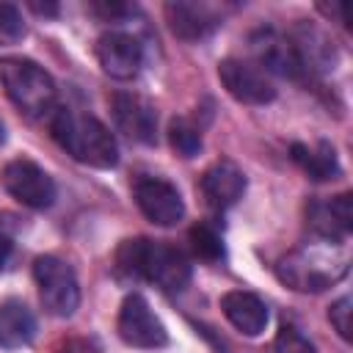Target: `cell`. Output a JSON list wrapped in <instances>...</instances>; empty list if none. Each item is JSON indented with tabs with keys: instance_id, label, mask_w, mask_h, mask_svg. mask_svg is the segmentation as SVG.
I'll return each mask as SVG.
<instances>
[{
	"instance_id": "27",
	"label": "cell",
	"mask_w": 353,
	"mask_h": 353,
	"mask_svg": "<svg viewBox=\"0 0 353 353\" xmlns=\"http://www.w3.org/2000/svg\"><path fill=\"white\" fill-rule=\"evenodd\" d=\"M6 143V127H3V121H0V146Z\"/></svg>"
},
{
	"instance_id": "4",
	"label": "cell",
	"mask_w": 353,
	"mask_h": 353,
	"mask_svg": "<svg viewBox=\"0 0 353 353\" xmlns=\"http://www.w3.org/2000/svg\"><path fill=\"white\" fill-rule=\"evenodd\" d=\"M0 83L8 99L28 119H41L55 110V97H58L55 80L36 61L22 58V55L0 58Z\"/></svg>"
},
{
	"instance_id": "21",
	"label": "cell",
	"mask_w": 353,
	"mask_h": 353,
	"mask_svg": "<svg viewBox=\"0 0 353 353\" xmlns=\"http://www.w3.org/2000/svg\"><path fill=\"white\" fill-rule=\"evenodd\" d=\"M273 353H317V347L295 328V325H281L276 339H273Z\"/></svg>"
},
{
	"instance_id": "8",
	"label": "cell",
	"mask_w": 353,
	"mask_h": 353,
	"mask_svg": "<svg viewBox=\"0 0 353 353\" xmlns=\"http://www.w3.org/2000/svg\"><path fill=\"white\" fill-rule=\"evenodd\" d=\"M218 77L223 83V88L245 105H265L276 99V85L268 77V72H262L256 63L243 61V58H226L218 63Z\"/></svg>"
},
{
	"instance_id": "26",
	"label": "cell",
	"mask_w": 353,
	"mask_h": 353,
	"mask_svg": "<svg viewBox=\"0 0 353 353\" xmlns=\"http://www.w3.org/2000/svg\"><path fill=\"white\" fill-rule=\"evenodd\" d=\"M30 8L36 14H58V6H39V3H30Z\"/></svg>"
},
{
	"instance_id": "5",
	"label": "cell",
	"mask_w": 353,
	"mask_h": 353,
	"mask_svg": "<svg viewBox=\"0 0 353 353\" xmlns=\"http://www.w3.org/2000/svg\"><path fill=\"white\" fill-rule=\"evenodd\" d=\"M33 279L39 287L41 306L50 314H55V317L74 314V309L80 303V284H77L74 270L63 259H58L52 254L39 256L33 262Z\"/></svg>"
},
{
	"instance_id": "22",
	"label": "cell",
	"mask_w": 353,
	"mask_h": 353,
	"mask_svg": "<svg viewBox=\"0 0 353 353\" xmlns=\"http://www.w3.org/2000/svg\"><path fill=\"white\" fill-rule=\"evenodd\" d=\"M25 36V25H22V14L17 11V6L11 3H0V47L3 44H14Z\"/></svg>"
},
{
	"instance_id": "18",
	"label": "cell",
	"mask_w": 353,
	"mask_h": 353,
	"mask_svg": "<svg viewBox=\"0 0 353 353\" xmlns=\"http://www.w3.org/2000/svg\"><path fill=\"white\" fill-rule=\"evenodd\" d=\"M290 157L303 168V174L314 182H325V179H336L342 174L339 160H336V149L328 141H317L314 146L306 143H292L290 146Z\"/></svg>"
},
{
	"instance_id": "15",
	"label": "cell",
	"mask_w": 353,
	"mask_h": 353,
	"mask_svg": "<svg viewBox=\"0 0 353 353\" xmlns=\"http://www.w3.org/2000/svg\"><path fill=\"white\" fill-rule=\"evenodd\" d=\"M221 312L223 317L245 336H259L268 325V306L259 295L245 292V290H232L221 298Z\"/></svg>"
},
{
	"instance_id": "13",
	"label": "cell",
	"mask_w": 353,
	"mask_h": 353,
	"mask_svg": "<svg viewBox=\"0 0 353 353\" xmlns=\"http://www.w3.org/2000/svg\"><path fill=\"white\" fill-rule=\"evenodd\" d=\"M309 229L325 243H342L353 229V196L339 193L334 199H314L306 207Z\"/></svg>"
},
{
	"instance_id": "16",
	"label": "cell",
	"mask_w": 353,
	"mask_h": 353,
	"mask_svg": "<svg viewBox=\"0 0 353 353\" xmlns=\"http://www.w3.org/2000/svg\"><path fill=\"white\" fill-rule=\"evenodd\" d=\"M165 19H168L171 33L185 41H199L221 25L218 14L204 3H168Z\"/></svg>"
},
{
	"instance_id": "20",
	"label": "cell",
	"mask_w": 353,
	"mask_h": 353,
	"mask_svg": "<svg viewBox=\"0 0 353 353\" xmlns=\"http://www.w3.org/2000/svg\"><path fill=\"white\" fill-rule=\"evenodd\" d=\"M190 245H193L196 256H201L207 262H218L223 256V237H221L218 226L210 221H199L190 229Z\"/></svg>"
},
{
	"instance_id": "12",
	"label": "cell",
	"mask_w": 353,
	"mask_h": 353,
	"mask_svg": "<svg viewBox=\"0 0 353 353\" xmlns=\"http://www.w3.org/2000/svg\"><path fill=\"white\" fill-rule=\"evenodd\" d=\"M97 61L113 80H132L143 63V47L124 30H108L97 39Z\"/></svg>"
},
{
	"instance_id": "19",
	"label": "cell",
	"mask_w": 353,
	"mask_h": 353,
	"mask_svg": "<svg viewBox=\"0 0 353 353\" xmlns=\"http://www.w3.org/2000/svg\"><path fill=\"white\" fill-rule=\"evenodd\" d=\"M168 143L179 157H196L201 152V127L185 116H174L168 124Z\"/></svg>"
},
{
	"instance_id": "10",
	"label": "cell",
	"mask_w": 353,
	"mask_h": 353,
	"mask_svg": "<svg viewBox=\"0 0 353 353\" xmlns=\"http://www.w3.org/2000/svg\"><path fill=\"white\" fill-rule=\"evenodd\" d=\"M132 196H135L138 210L157 226H174L185 215V201H182L176 185H171L163 176H141V179H135Z\"/></svg>"
},
{
	"instance_id": "14",
	"label": "cell",
	"mask_w": 353,
	"mask_h": 353,
	"mask_svg": "<svg viewBox=\"0 0 353 353\" xmlns=\"http://www.w3.org/2000/svg\"><path fill=\"white\" fill-rule=\"evenodd\" d=\"M199 190H201L207 207H212L215 212H223V210L234 207L243 199V193H245V174L232 160H218V163H212L201 174Z\"/></svg>"
},
{
	"instance_id": "11",
	"label": "cell",
	"mask_w": 353,
	"mask_h": 353,
	"mask_svg": "<svg viewBox=\"0 0 353 353\" xmlns=\"http://www.w3.org/2000/svg\"><path fill=\"white\" fill-rule=\"evenodd\" d=\"M110 113H113V121H116L119 132H124L130 141L146 143V146L157 141L154 105L149 99H143L141 94H130V91L113 94L110 97Z\"/></svg>"
},
{
	"instance_id": "23",
	"label": "cell",
	"mask_w": 353,
	"mask_h": 353,
	"mask_svg": "<svg viewBox=\"0 0 353 353\" xmlns=\"http://www.w3.org/2000/svg\"><path fill=\"white\" fill-rule=\"evenodd\" d=\"M350 314H353V301H350V295H342L336 303H331V309H328V320H331V325L336 328V334L345 339V342H350Z\"/></svg>"
},
{
	"instance_id": "3",
	"label": "cell",
	"mask_w": 353,
	"mask_h": 353,
	"mask_svg": "<svg viewBox=\"0 0 353 353\" xmlns=\"http://www.w3.org/2000/svg\"><path fill=\"white\" fill-rule=\"evenodd\" d=\"M350 256L342 243H325V245H303L292 254H287L276 273L279 279L298 292H320L336 284L347 276Z\"/></svg>"
},
{
	"instance_id": "9",
	"label": "cell",
	"mask_w": 353,
	"mask_h": 353,
	"mask_svg": "<svg viewBox=\"0 0 353 353\" xmlns=\"http://www.w3.org/2000/svg\"><path fill=\"white\" fill-rule=\"evenodd\" d=\"M251 50L256 58V66L262 72H273L290 80H301L306 74V66L298 55V47L290 36L273 30V28H262L251 36Z\"/></svg>"
},
{
	"instance_id": "17",
	"label": "cell",
	"mask_w": 353,
	"mask_h": 353,
	"mask_svg": "<svg viewBox=\"0 0 353 353\" xmlns=\"http://www.w3.org/2000/svg\"><path fill=\"white\" fill-rule=\"evenodd\" d=\"M36 336V317L33 312L19 301L8 298L0 303V347L17 350L28 347Z\"/></svg>"
},
{
	"instance_id": "6",
	"label": "cell",
	"mask_w": 353,
	"mask_h": 353,
	"mask_svg": "<svg viewBox=\"0 0 353 353\" xmlns=\"http://www.w3.org/2000/svg\"><path fill=\"white\" fill-rule=\"evenodd\" d=\"M119 336L132 345V347H146V350H154V347H163L168 342V331L163 325V320L152 312L149 301L138 292L127 295L121 301V309H119Z\"/></svg>"
},
{
	"instance_id": "25",
	"label": "cell",
	"mask_w": 353,
	"mask_h": 353,
	"mask_svg": "<svg viewBox=\"0 0 353 353\" xmlns=\"http://www.w3.org/2000/svg\"><path fill=\"white\" fill-rule=\"evenodd\" d=\"M8 254H11V240H8V234L0 232V270H3L6 262H8Z\"/></svg>"
},
{
	"instance_id": "1",
	"label": "cell",
	"mask_w": 353,
	"mask_h": 353,
	"mask_svg": "<svg viewBox=\"0 0 353 353\" xmlns=\"http://www.w3.org/2000/svg\"><path fill=\"white\" fill-rule=\"evenodd\" d=\"M113 273L121 281H149L165 292H179L190 281V259L163 240H124L113 256Z\"/></svg>"
},
{
	"instance_id": "2",
	"label": "cell",
	"mask_w": 353,
	"mask_h": 353,
	"mask_svg": "<svg viewBox=\"0 0 353 353\" xmlns=\"http://www.w3.org/2000/svg\"><path fill=\"white\" fill-rule=\"evenodd\" d=\"M50 130L58 146L66 154H72L77 163H85L94 168H113L119 163V146H116L113 132L88 113L58 108L52 110Z\"/></svg>"
},
{
	"instance_id": "7",
	"label": "cell",
	"mask_w": 353,
	"mask_h": 353,
	"mask_svg": "<svg viewBox=\"0 0 353 353\" xmlns=\"http://www.w3.org/2000/svg\"><path fill=\"white\" fill-rule=\"evenodd\" d=\"M3 188L30 210H44L55 201L52 176L33 160H11L3 168Z\"/></svg>"
},
{
	"instance_id": "24",
	"label": "cell",
	"mask_w": 353,
	"mask_h": 353,
	"mask_svg": "<svg viewBox=\"0 0 353 353\" xmlns=\"http://www.w3.org/2000/svg\"><path fill=\"white\" fill-rule=\"evenodd\" d=\"M97 17H102V19H119V17H124V14H132L135 8L132 6H124V3H91L88 6Z\"/></svg>"
}]
</instances>
